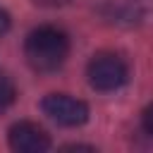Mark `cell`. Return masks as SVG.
Wrapping results in <instances>:
<instances>
[{"label": "cell", "instance_id": "6da1fadb", "mask_svg": "<svg viewBox=\"0 0 153 153\" xmlns=\"http://www.w3.org/2000/svg\"><path fill=\"white\" fill-rule=\"evenodd\" d=\"M69 55V38L57 26H38L24 41V57L36 72H55Z\"/></svg>", "mask_w": 153, "mask_h": 153}, {"label": "cell", "instance_id": "7a4b0ae2", "mask_svg": "<svg viewBox=\"0 0 153 153\" xmlns=\"http://www.w3.org/2000/svg\"><path fill=\"white\" fill-rule=\"evenodd\" d=\"M86 76H88V84L91 88L96 91H117L127 84L129 79V69H127V62L115 55V53H98L88 60V67H86Z\"/></svg>", "mask_w": 153, "mask_h": 153}, {"label": "cell", "instance_id": "3957f363", "mask_svg": "<svg viewBox=\"0 0 153 153\" xmlns=\"http://www.w3.org/2000/svg\"><path fill=\"white\" fill-rule=\"evenodd\" d=\"M41 110L60 127H81L88 120V105L67 93H48L41 100Z\"/></svg>", "mask_w": 153, "mask_h": 153}, {"label": "cell", "instance_id": "277c9868", "mask_svg": "<svg viewBox=\"0 0 153 153\" xmlns=\"http://www.w3.org/2000/svg\"><path fill=\"white\" fill-rule=\"evenodd\" d=\"M7 143L17 153H43L50 148V136L33 122H17L7 131Z\"/></svg>", "mask_w": 153, "mask_h": 153}, {"label": "cell", "instance_id": "5b68a950", "mask_svg": "<svg viewBox=\"0 0 153 153\" xmlns=\"http://www.w3.org/2000/svg\"><path fill=\"white\" fill-rule=\"evenodd\" d=\"M14 98H17V88H14L12 79L0 72V110L10 108V105L14 103Z\"/></svg>", "mask_w": 153, "mask_h": 153}, {"label": "cell", "instance_id": "8992f818", "mask_svg": "<svg viewBox=\"0 0 153 153\" xmlns=\"http://www.w3.org/2000/svg\"><path fill=\"white\" fill-rule=\"evenodd\" d=\"M141 124H143L146 134L153 136V103H148V105L143 108V112H141Z\"/></svg>", "mask_w": 153, "mask_h": 153}, {"label": "cell", "instance_id": "52a82bcc", "mask_svg": "<svg viewBox=\"0 0 153 153\" xmlns=\"http://www.w3.org/2000/svg\"><path fill=\"white\" fill-rule=\"evenodd\" d=\"M10 24H12V19H10V14L0 7V33H7L10 31Z\"/></svg>", "mask_w": 153, "mask_h": 153}, {"label": "cell", "instance_id": "ba28073f", "mask_svg": "<svg viewBox=\"0 0 153 153\" xmlns=\"http://www.w3.org/2000/svg\"><path fill=\"white\" fill-rule=\"evenodd\" d=\"M65 151H93V146H84V143H69V146H65Z\"/></svg>", "mask_w": 153, "mask_h": 153}]
</instances>
